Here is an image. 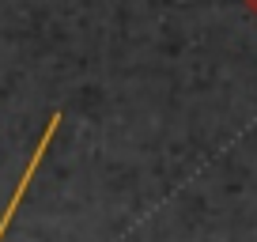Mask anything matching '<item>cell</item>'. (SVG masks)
Returning <instances> with one entry per match:
<instances>
[{
    "label": "cell",
    "mask_w": 257,
    "mask_h": 242,
    "mask_svg": "<svg viewBox=\"0 0 257 242\" xmlns=\"http://www.w3.org/2000/svg\"><path fill=\"white\" fill-rule=\"evenodd\" d=\"M246 8H249V12H253V16H257V0H246Z\"/></svg>",
    "instance_id": "obj_1"
}]
</instances>
